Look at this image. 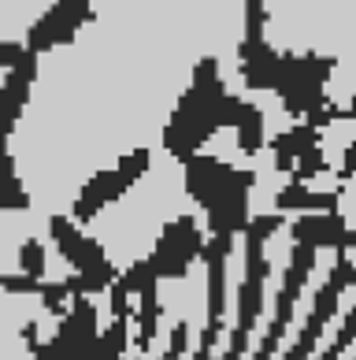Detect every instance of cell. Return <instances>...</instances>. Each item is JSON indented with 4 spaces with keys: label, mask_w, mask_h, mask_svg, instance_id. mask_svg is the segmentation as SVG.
<instances>
[{
    "label": "cell",
    "mask_w": 356,
    "mask_h": 360,
    "mask_svg": "<svg viewBox=\"0 0 356 360\" xmlns=\"http://www.w3.org/2000/svg\"><path fill=\"white\" fill-rule=\"evenodd\" d=\"M186 193L204 208L208 234L212 238H234L245 234L249 226V193L256 186V171L249 167H230L216 156L197 153L182 164Z\"/></svg>",
    "instance_id": "6da1fadb"
},
{
    "label": "cell",
    "mask_w": 356,
    "mask_h": 360,
    "mask_svg": "<svg viewBox=\"0 0 356 360\" xmlns=\"http://www.w3.org/2000/svg\"><path fill=\"white\" fill-rule=\"evenodd\" d=\"M223 104H227V86H223V75H219V60L201 56L193 68L190 89L178 97L175 112H171L164 127V149L178 164L197 156L201 145L223 130Z\"/></svg>",
    "instance_id": "7a4b0ae2"
},
{
    "label": "cell",
    "mask_w": 356,
    "mask_h": 360,
    "mask_svg": "<svg viewBox=\"0 0 356 360\" xmlns=\"http://www.w3.org/2000/svg\"><path fill=\"white\" fill-rule=\"evenodd\" d=\"M286 226V216L282 212H268V216H253L245 226V278L237 286V297H234V330L227 345L237 353L249 349L253 342V330L260 323V312H263V283L271 275V260L263 257V242Z\"/></svg>",
    "instance_id": "3957f363"
},
{
    "label": "cell",
    "mask_w": 356,
    "mask_h": 360,
    "mask_svg": "<svg viewBox=\"0 0 356 360\" xmlns=\"http://www.w3.org/2000/svg\"><path fill=\"white\" fill-rule=\"evenodd\" d=\"M48 234L56 242L60 257L74 268V275L67 278L71 297H93V293L108 290L119 278V268L112 264L108 252H104V245L97 238H89L78 223H71V216H52Z\"/></svg>",
    "instance_id": "277c9868"
},
{
    "label": "cell",
    "mask_w": 356,
    "mask_h": 360,
    "mask_svg": "<svg viewBox=\"0 0 356 360\" xmlns=\"http://www.w3.org/2000/svg\"><path fill=\"white\" fill-rule=\"evenodd\" d=\"M22 342L30 349L34 360H97V345H100V323H97V309L89 297H71L67 312H63L56 335L48 342L37 338V319L22 323Z\"/></svg>",
    "instance_id": "5b68a950"
},
{
    "label": "cell",
    "mask_w": 356,
    "mask_h": 360,
    "mask_svg": "<svg viewBox=\"0 0 356 360\" xmlns=\"http://www.w3.org/2000/svg\"><path fill=\"white\" fill-rule=\"evenodd\" d=\"M338 68L334 56H323V52H286L282 63H279V82H275L271 93H279L282 108L289 115H315L319 108H327V82H331V75Z\"/></svg>",
    "instance_id": "8992f818"
},
{
    "label": "cell",
    "mask_w": 356,
    "mask_h": 360,
    "mask_svg": "<svg viewBox=\"0 0 356 360\" xmlns=\"http://www.w3.org/2000/svg\"><path fill=\"white\" fill-rule=\"evenodd\" d=\"M149 164H152V153H149V149H134V153H126L123 160H119L115 167L97 171V175L89 179L82 190H78L74 205H71V223H78V226H82V223H93L100 212L108 208V205H115L138 179H145Z\"/></svg>",
    "instance_id": "52a82bcc"
},
{
    "label": "cell",
    "mask_w": 356,
    "mask_h": 360,
    "mask_svg": "<svg viewBox=\"0 0 356 360\" xmlns=\"http://www.w3.org/2000/svg\"><path fill=\"white\" fill-rule=\"evenodd\" d=\"M349 286H356V264H352L349 252H338V260H334L331 275H327V283L315 290V301H312V312H308V319H305V327H301L297 342L286 349L282 360H308V356L315 353V345H319L327 323L338 316L341 293H345Z\"/></svg>",
    "instance_id": "ba28073f"
},
{
    "label": "cell",
    "mask_w": 356,
    "mask_h": 360,
    "mask_svg": "<svg viewBox=\"0 0 356 360\" xmlns=\"http://www.w3.org/2000/svg\"><path fill=\"white\" fill-rule=\"evenodd\" d=\"M201 249H204V231L197 223V216H178L160 231V238H156V245L145 260H149L156 283H171V278L190 275V268L201 260Z\"/></svg>",
    "instance_id": "9c48e42d"
},
{
    "label": "cell",
    "mask_w": 356,
    "mask_h": 360,
    "mask_svg": "<svg viewBox=\"0 0 356 360\" xmlns=\"http://www.w3.org/2000/svg\"><path fill=\"white\" fill-rule=\"evenodd\" d=\"M312 271H315V252L305 249V245L289 249V264H286L282 286H279V293H275V316H271L268 330H263V338L256 345L253 360H275V353H279V345L286 338L289 323H294V304H297V297H301V290H305Z\"/></svg>",
    "instance_id": "30bf717a"
},
{
    "label": "cell",
    "mask_w": 356,
    "mask_h": 360,
    "mask_svg": "<svg viewBox=\"0 0 356 360\" xmlns=\"http://www.w3.org/2000/svg\"><path fill=\"white\" fill-rule=\"evenodd\" d=\"M263 22H268L263 0H245V37H242V49H237V60H242V82L253 93L275 89L279 63H282V56L263 37Z\"/></svg>",
    "instance_id": "8fae6325"
},
{
    "label": "cell",
    "mask_w": 356,
    "mask_h": 360,
    "mask_svg": "<svg viewBox=\"0 0 356 360\" xmlns=\"http://www.w3.org/2000/svg\"><path fill=\"white\" fill-rule=\"evenodd\" d=\"M89 22H93V0H56V4L30 26L22 49L30 52V56H45L52 49L71 45L78 37V30Z\"/></svg>",
    "instance_id": "7c38bea8"
},
{
    "label": "cell",
    "mask_w": 356,
    "mask_h": 360,
    "mask_svg": "<svg viewBox=\"0 0 356 360\" xmlns=\"http://www.w3.org/2000/svg\"><path fill=\"white\" fill-rule=\"evenodd\" d=\"M289 234H294V245H305L312 252H319V249L352 252V226L345 223L341 212H308V216H297Z\"/></svg>",
    "instance_id": "4fadbf2b"
},
{
    "label": "cell",
    "mask_w": 356,
    "mask_h": 360,
    "mask_svg": "<svg viewBox=\"0 0 356 360\" xmlns=\"http://www.w3.org/2000/svg\"><path fill=\"white\" fill-rule=\"evenodd\" d=\"M34 78H37V56L22 52V60L0 82V138H11V130L19 127L26 104H30V93H34Z\"/></svg>",
    "instance_id": "5bb4252c"
},
{
    "label": "cell",
    "mask_w": 356,
    "mask_h": 360,
    "mask_svg": "<svg viewBox=\"0 0 356 360\" xmlns=\"http://www.w3.org/2000/svg\"><path fill=\"white\" fill-rule=\"evenodd\" d=\"M223 127H234L237 134V149L245 156H256L263 149V112L256 104H249L242 97H230L227 93V104H223Z\"/></svg>",
    "instance_id": "9a60e30c"
},
{
    "label": "cell",
    "mask_w": 356,
    "mask_h": 360,
    "mask_svg": "<svg viewBox=\"0 0 356 360\" xmlns=\"http://www.w3.org/2000/svg\"><path fill=\"white\" fill-rule=\"evenodd\" d=\"M319 149V130L308 127V123H297L294 130H286V134L271 138V153H275V171H282V175H289L294 171V164L305 153Z\"/></svg>",
    "instance_id": "2e32d148"
},
{
    "label": "cell",
    "mask_w": 356,
    "mask_h": 360,
    "mask_svg": "<svg viewBox=\"0 0 356 360\" xmlns=\"http://www.w3.org/2000/svg\"><path fill=\"white\" fill-rule=\"evenodd\" d=\"M338 197H341L338 190L334 193H315L301 182H289L275 193V208H279L282 216L286 212H301V216H308V212H338Z\"/></svg>",
    "instance_id": "e0dca14e"
},
{
    "label": "cell",
    "mask_w": 356,
    "mask_h": 360,
    "mask_svg": "<svg viewBox=\"0 0 356 360\" xmlns=\"http://www.w3.org/2000/svg\"><path fill=\"white\" fill-rule=\"evenodd\" d=\"M130 349V316H112L108 330H100L97 360H126Z\"/></svg>",
    "instance_id": "ac0fdd59"
},
{
    "label": "cell",
    "mask_w": 356,
    "mask_h": 360,
    "mask_svg": "<svg viewBox=\"0 0 356 360\" xmlns=\"http://www.w3.org/2000/svg\"><path fill=\"white\" fill-rule=\"evenodd\" d=\"M48 268V257H45V245L37 238H26L19 245V275H30V278H45Z\"/></svg>",
    "instance_id": "d6986e66"
},
{
    "label": "cell",
    "mask_w": 356,
    "mask_h": 360,
    "mask_svg": "<svg viewBox=\"0 0 356 360\" xmlns=\"http://www.w3.org/2000/svg\"><path fill=\"white\" fill-rule=\"evenodd\" d=\"M30 208V193L19 175L11 179H0V212H26Z\"/></svg>",
    "instance_id": "ffe728a7"
},
{
    "label": "cell",
    "mask_w": 356,
    "mask_h": 360,
    "mask_svg": "<svg viewBox=\"0 0 356 360\" xmlns=\"http://www.w3.org/2000/svg\"><path fill=\"white\" fill-rule=\"evenodd\" d=\"M349 342H356V309L345 316V323H341V330L334 335V342L327 345V349L315 356V360H341V356H345V349H349Z\"/></svg>",
    "instance_id": "44dd1931"
},
{
    "label": "cell",
    "mask_w": 356,
    "mask_h": 360,
    "mask_svg": "<svg viewBox=\"0 0 356 360\" xmlns=\"http://www.w3.org/2000/svg\"><path fill=\"white\" fill-rule=\"evenodd\" d=\"M327 171V160H323V153L319 149H312V153H305L294 164V171H289V175H294V182H301V186H308L315 175H323Z\"/></svg>",
    "instance_id": "7402d4cb"
},
{
    "label": "cell",
    "mask_w": 356,
    "mask_h": 360,
    "mask_svg": "<svg viewBox=\"0 0 356 360\" xmlns=\"http://www.w3.org/2000/svg\"><path fill=\"white\" fill-rule=\"evenodd\" d=\"M186 345H190V323L186 319H178L175 327H171V342H167V349L160 360H178L182 353H186Z\"/></svg>",
    "instance_id": "603a6c76"
},
{
    "label": "cell",
    "mask_w": 356,
    "mask_h": 360,
    "mask_svg": "<svg viewBox=\"0 0 356 360\" xmlns=\"http://www.w3.org/2000/svg\"><path fill=\"white\" fill-rule=\"evenodd\" d=\"M22 45L19 41H0V71H11V68H15V63L22 60Z\"/></svg>",
    "instance_id": "cb8c5ba5"
},
{
    "label": "cell",
    "mask_w": 356,
    "mask_h": 360,
    "mask_svg": "<svg viewBox=\"0 0 356 360\" xmlns=\"http://www.w3.org/2000/svg\"><path fill=\"white\" fill-rule=\"evenodd\" d=\"M11 175H19V171H15V156L8 153V138H0V179H11Z\"/></svg>",
    "instance_id": "d4e9b609"
},
{
    "label": "cell",
    "mask_w": 356,
    "mask_h": 360,
    "mask_svg": "<svg viewBox=\"0 0 356 360\" xmlns=\"http://www.w3.org/2000/svg\"><path fill=\"white\" fill-rule=\"evenodd\" d=\"M338 119H356V97L349 101V108H338ZM356 141V138H352Z\"/></svg>",
    "instance_id": "484cf974"
},
{
    "label": "cell",
    "mask_w": 356,
    "mask_h": 360,
    "mask_svg": "<svg viewBox=\"0 0 356 360\" xmlns=\"http://www.w3.org/2000/svg\"><path fill=\"white\" fill-rule=\"evenodd\" d=\"M193 360H216V356H212V349H204V345H197V349H193Z\"/></svg>",
    "instance_id": "4316f807"
},
{
    "label": "cell",
    "mask_w": 356,
    "mask_h": 360,
    "mask_svg": "<svg viewBox=\"0 0 356 360\" xmlns=\"http://www.w3.org/2000/svg\"><path fill=\"white\" fill-rule=\"evenodd\" d=\"M352 249H356V231H352Z\"/></svg>",
    "instance_id": "83f0119b"
}]
</instances>
